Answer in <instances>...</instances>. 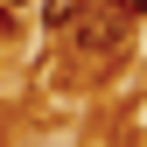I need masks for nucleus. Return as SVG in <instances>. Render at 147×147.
Here are the masks:
<instances>
[{"label":"nucleus","instance_id":"nucleus-1","mask_svg":"<svg viewBox=\"0 0 147 147\" xmlns=\"http://www.w3.org/2000/svg\"><path fill=\"white\" fill-rule=\"evenodd\" d=\"M126 21H133V0H84V14L70 21L63 35H77V49H119L126 42Z\"/></svg>","mask_w":147,"mask_h":147},{"label":"nucleus","instance_id":"nucleus-2","mask_svg":"<svg viewBox=\"0 0 147 147\" xmlns=\"http://www.w3.org/2000/svg\"><path fill=\"white\" fill-rule=\"evenodd\" d=\"M77 14H84V0H42V21L49 28H70Z\"/></svg>","mask_w":147,"mask_h":147},{"label":"nucleus","instance_id":"nucleus-3","mask_svg":"<svg viewBox=\"0 0 147 147\" xmlns=\"http://www.w3.org/2000/svg\"><path fill=\"white\" fill-rule=\"evenodd\" d=\"M0 7H28V0H0Z\"/></svg>","mask_w":147,"mask_h":147},{"label":"nucleus","instance_id":"nucleus-4","mask_svg":"<svg viewBox=\"0 0 147 147\" xmlns=\"http://www.w3.org/2000/svg\"><path fill=\"white\" fill-rule=\"evenodd\" d=\"M133 7H147V0H133Z\"/></svg>","mask_w":147,"mask_h":147}]
</instances>
